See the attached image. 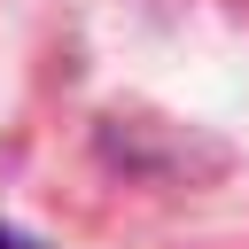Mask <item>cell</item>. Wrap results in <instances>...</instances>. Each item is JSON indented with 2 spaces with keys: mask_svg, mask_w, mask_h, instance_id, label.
Segmentation results:
<instances>
[{
  "mask_svg": "<svg viewBox=\"0 0 249 249\" xmlns=\"http://www.w3.org/2000/svg\"><path fill=\"white\" fill-rule=\"evenodd\" d=\"M0 249H39V241H23L16 226H0Z\"/></svg>",
  "mask_w": 249,
  "mask_h": 249,
  "instance_id": "6da1fadb",
  "label": "cell"
}]
</instances>
